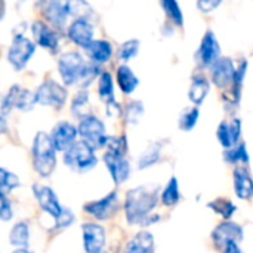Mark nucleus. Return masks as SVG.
I'll list each match as a JSON object with an SVG mask.
<instances>
[{"label": "nucleus", "mask_w": 253, "mask_h": 253, "mask_svg": "<svg viewBox=\"0 0 253 253\" xmlns=\"http://www.w3.org/2000/svg\"><path fill=\"white\" fill-rule=\"evenodd\" d=\"M58 73L65 86L80 84L86 89V86H89L95 77H99L102 71L98 64H93L92 61L87 62L79 52L70 50L59 56Z\"/></svg>", "instance_id": "obj_1"}, {"label": "nucleus", "mask_w": 253, "mask_h": 253, "mask_svg": "<svg viewBox=\"0 0 253 253\" xmlns=\"http://www.w3.org/2000/svg\"><path fill=\"white\" fill-rule=\"evenodd\" d=\"M157 205V191L148 187H138L126 194L125 212L129 224H144Z\"/></svg>", "instance_id": "obj_2"}, {"label": "nucleus", "mask_w": 253, "mask_h": 253, "mask_svg": "<svg viewBox=\"0 0 253 253\" xmlns=\"http://www.w3.org/2000/svg\"><path fill=\"white\" fill-rule=\"evenodd\" d=\"M31 156L36 172L43 178L50 176L56 166V148L50 139V135L46 132L36 133L33 139Z\"/></svg>", "instance_id": "obj_3"}, {"label": "nucleus", "mask_w": 253, "mask_h": 253, "mask_svg": "<svg viewBox=\"0 0 253 253\" xmlns=\"http://www.w3.org/2000/svg\"><path fill=\"white\" fill-rule=\"evenodd\" d=\"M36 6L43 19L56 30H62L73 16V0H39Z\"/></svg>", "instance_id": "obj_4"}, {"label": "nucleus", "mask_w": 253, "mask_h": 253, "mask_svg": "<svg viewBox=\"0 0 253 253\" xmlns=\"http://www.w3.org/2000/svg\"><path fill=\"white\" fill-rule=\"evenodd\" d=\"M64 163L77 172H87L96 166L98 159L95 156V150L89 144L77 141L64 153Z\"/></svg>", "instance_id": "obj_5"}, {"label": "nucleus", "mask_w": 253, "mask_h": 253, "mask_svg": "<svg viewBox=\"0 0 253 253\" xmlns=\"http://www.w3.org/2000/svg\"><path fill=\"white\" fill-rule=\"evenodd\" d=\"M77 127H79V136L82 138V141L89 144L93 150H99L105 147L108 135L105 133V125L102 123L99 117L93 114H86L80 117Z\"/></svg>", "instance_id": "obj_6"}, {"label": "nucleus", "mask_w": 253, "mask_h": 253, "mask_svg": "<svg viewBox=\"0 0 253 253\" xmlns=\"http://www.w3.org/2000/svg\"><path fill=\"white\" fill-rule=\"evenodd\" d=\"M36 104L37 101L33 92H30L25 87H21L19 84H13L12 87H9L7 93L3 95L1 98V102H0L1 117H6L13 108L19 111H30L33 110Z\"/></svg>", "instance_id": "obj_7"}, {"label": "nucleus", "mask_w": 253, "mask_h": 253, "mask_svg": "<svg viewBox=\"0 0 253 253\" xmlns=\"http://www.w3.org/2000/svg\"><path fill=\"white\" fill-rule=\"evenodd\" d=\"M36 52V43L24 34H15L7 49V62L15 71H21L27 67L31 56Z\"/></svg>", "instance_id": "obj_8"}, {"label": "nucleus", "mask_w": 253, "mask_h": 253, "mask_svg": "<svg viewBox=\"0 0 253 253\" xmlns=\"http://www.w3.org/2000/svg\"><path fill=\"white\" fill-rule=\"evenodd\" d=\"M34 95H36L37 104L44 105V107H53V108H62L68 98L67 87L50 79L44 80L36 89Z\"/></svg>", "instance_id": "obj_9"}, {"label": "nucleus", "mask_w": 253, "mask_h": 253, "mask_svg": "<svg viewBox=\"0 0 253 253\" xmlns=\"http://www.w3.org/2000/svg\"><path fill=\"white\" fill-rule=\"evenodd\" d=\"M209 71H211V80H212V83L216 87H219V89H227V87H231L233 86L237 67H236L234 61L231 58L221 56V58H218L209 67Z\"/></svg>", "instance_id": "obj_10"}, {"label": "nucleus", "mask_w": 253, "mask_h": 253, "mask_svg": "<svg viewBox=\"0 0 253 253\" xmlns=\"http://www.w3.org/2000/svg\"><path fill=\"white\" fill-rule=\"evenodd\" d=\"M31 34L33 39L36 42V44H39L40 47L49 50V52H56L58 46H59V33L56 28H53L50 24H47L46 21L37 19L31 24Z\"/></svg>", "instance_id": "obj_11"}, {"label": "nucleus", "mask_w": 253, "mask_h": 253, "mask_svg": "<svg viewBox=\"0 0 253 253\" xmlns=\"http://www.w3.org/2000/svg\"><path fill=\"white\" fill-rule=\"evenodd\" d=\"M68 39L79 47L86 49L95 39H93V25L87 16L74 18L71 24L67 27Z\"/></svg>", "instance_id": "obj_12"}, {"label": "nucleus", "mask_w": 253, "mask_h": 253, "mask_svg": "<svg viewBox=\"0 0 253 253\" xmlns=\"http://www.w3.org/2000/svg\"><path fill=\"white\" fill-rule=\"evenodd\" d=\"M119 205H120V202H119L117 193L113 191V193H110L108 196H105V197H102L99 200L86 203L83 206V211L87 215H90V216H93V218H96L99 221H107L119 211Z\"/></svg>", "instance_id": "obj_13"}, {"label": "nucleus", "mask_w": 253, "mask_h": 253, "mask_svg": "<svg viewBox=\"0 0 253 253\" xmlns=\"http://www.w3.org/2000/svg\"><path fill=\"white\" fill-rule=\"evenodd\" d=\"M218 58H221V46L213 31H206L200 46L196 52V59L200 67H211Z\"/></svg>", "instance_id": "obj_14"}, {"label": "nucleus", "mask_w": 253, "mask_h": 253, "mask_svg": "<svg viewBox=\"0 0 253 253\" xmlns=\"http://www.w3.org/2000/svg\"><path fill=\"white\" fill-rule=\"evenodd\" d=\"M49 135H50V139H52L56 151L65 153L74 142H77L79 127H76L70 122H59L53 126V129Z\"/></svg>", "instance_id": "obj_15"}, {"label": "nucleus", "mask_w": 253, "mask_h": 253, "mask_svg": "<svg viewBox=\"0 0 253 253\" xmlns=\"http://www.w3.org/2000/svg\"><path fill=\"white\" fill-rule=\"evenodd\" d=\"M104 163H105V166H107V169H108L114 184L120 185V184H123L129 178V175H130V165H129V162L126 160L125 156L116 154L113 151H107L104 154Z\"/></svg>", "instance_id": "obj_16"}, {"label": "nucleus", "mask_w": 253, "mask_h": 253, "mask_svg": "<svg viewBox=\"0 0 253 253\" xmlns=\"http://www.w3.org/2000/svg\"><path fill=\"white\" fill-rule=\"evenodd\" d=\"M212 239H213V243L218 246V248H225L228 243L231 242H242L243 240V228L233 222V221H224L222 224H219L213 233H212Z\"/></svg>", "instance_id": "obj_17"}, {"label": "nucleus", "mask_w": 253, "mask_h": 253, "mask_svg": "<svg viewBox=\"0 0 253 253\" xmlns=\"http://www.w3.org/2000/svg\"><path fill=\"white\" fill-rule=\"evenodd\" d=\"M82 231L86 253L102 252L105 245V230L95 222H86L82 225Z\"/></svg>", "instance_id": "obj_18"}, {"label": "nucleus", "mask_w": 253, "mask_h": 253, "mask_svg": "<svg viewBox=\"0 0 253 253\" xmlns=\"http://www.w3.org/2000/svg\"><path fill=\"white\" fill-rule=\"evenodd\" d=\"M33 193H34V197L37 199L40 208H42L44 212H47L52 218L56 219V218L62 213L64 208H62L61 203L58 202L56 194L53 193L52 188L44 187V185H39V184H37V185L33 187Z\"/></svg>", "instance_id": "obj_19"}, {"label": "nucleus", "mask_w": 253, "mask_h": 253, "mask_svg": "<svg viewBox=\"0 0 253 253\" xmlns=\"http://www.w3.org/2000/svg\"><path fill=\"white\" fill-rule=\"evenodd\" d=\"M216 136H218L219 144L225 150L237 145L242 136V122L239 119H233L231 122H227V120L221 122L216 130Z\"/></svg>", "instance_id": "obj_20"}, {"label": "nucleus", "mask_w": 253, "mask_h": 253, "mask_svg": "<svg viewBox=\"0 0 253 253\" xmlns=\"http://www.w3.org/2000/svg\"><path fill=\"white\" fill-rule=\"evenodd\" d=\"M84 50L87 53L89 61H92L93 64H98V65L108 62L114 52L113 44L105 39H95Z\"/></svg>", "instance_id": "obj_21"}, {"label": "nucleus", "mask_w": 253, "mask_h": 253, "mask_svg": "<svg viewBox=\"0 0 253 253\" xmlns=\"http://www.w3.org/2000/svg\"><path fill=\"white\" fill-rule=\"evenodd\" d=\"M98 95L108 108H116L120 111V105L117 104L114 95V80L108 71H102L98 77Z\"/></svg>", "instance_id": "obj_22"}, {"label": "nucleus", "mask_w": 253, "mask_h": 253, "mask_svg": "<svg viewBox=\"0 0 253 253\" xmlns=\"http://www.w3.org/2000/svg\"><path fill=\"white\" fill-rule=\"evenodd\" d=\"M209 90H211V83H209L208 77L203 73H196L191 77V84H190V90H188V99L194 105L199 107L208 98Z\"/></svg>", "instance_id": "obj_23"}, {"label": "nucleus", "mask_w": 253, "mask_h": 253, "mask_svg": "<svg viewBox=\"0 0 253 253\" xmlns=\"http://www.w3.org/2000/svg\"><path fill=\"white\" fill-rule=\"evenodd\" d=\"M234 191L242 200H249L253 197V179L246 168L239 166L234 170Z\"/></svg>", "instance_id": "obj_24"}, {"label": "nucleus", "mask_w": 253, "mask_h": 253, "mask_svg": "<svg viewBox=\"0 0 253 253\" xmlns=\"http://www.w3.org/2000/svg\"><path fill=\"white\" fill-rule=\"evenodd\" d=\"M116 83L119 84V89L125 95H130L136 90L139 84V79L136 77V74L129 65L122 64L116 70Z\"/></svg>", "instance_id": "obj_25"}, {"label": "nucleus", "mask_w": 253, "mask_h": 253, "mask_svg": "<svg viewBox=\"0 0 253 253\" xmlns=\"http://www.w3.org/2000/svg\"><path fill=\"white\" fill-rule=\"evenodd\" d=\"M154 237L148 231H139L135 234L125 248V253H154Z\"/></svg>", "instance_id": "obj_26"}, {"label": "nucleus", "mask_w": 253, "mask_h": 253, "mask_svg": "<svg viewBox=\"0 0 253 253\" xmlns=\"http://www.w3.org/2000/svg\"><path fill=\"white\" fill-rule=\"evenodd\" d=\"M9 240L12 246L16 248H27L28 246V240H30V228L27 222H18L12 227L10 234H9Z\"/></svg>", "instance_id": "obj_27"}, {"label": "nucleus", "mask_w": 253, "mask_h": 253, "mask_svg": "<svg viewBox=\"0 0 253 253\" xmlns=\"http://www.w3.org/2000/svg\"><path fill=\"white\" fill-rule=\"evenodd\" d=\"M160 197H162V203H163L165 206H168V208H172V206H175V205L179 202V199H181V191H179L178 179H176L175 176H172V178L169 179V182H168L166 187L163 188Z\"/></svg>", "instance_id": "obj_28"}, {"label": "nucleus", "mask_w": 253, "mask_h": 253, "mask_svg": "<svg viewBox=\"0 0 253 253\" xmlns=\"http://www.w3.org/2000/svg\"><path fill=\"white\" fill-rule=\"evenodd\" d=\"M246 71H248V61L242 59L240 64L237 65L236 77H234V82H233V86H231V99H233L234 105L239 104V101L242 98V89H243V82H245V77H246Z\"/></svg>", "instance_id": "obj_29"}, {"label": "nucleus", "mask_w": 253, "mask_h": 253, "mask_svg": "<svg viewBox=\"0 0 253 253\" xmlns=\"http://www.w3.org/2000/svg\"><path fill=\"white\" fill-rule=\"evenodd\" d=\"M224 159L228 163H233V165H239V163L248 165L249 163V153H248L246 144L245 142H239L237 145L225 150L224 151Z\"/></svg>", "instance_id": "obj_30"}, {"label": "nucleus", "mask_w": 253, "mask_h": 253, "mask_svg": "<svg viewBox=\"0 0 253 253\" xmlns=\"http://www.w3.org/2000/svg\"><path fill=\"white\" fill-rule=\"evenodd\" d=\"M162 9L165 10L166 16L178 27L184 25V13L178 3V0H160Z\"/></svg>", "instance_id": "obj_31"}, {"label": "nucleus", "mask_w": 253, "mask_h": 253, "mask_svg": "<svg viewBox=\"0 0 253 253\" xmlns=\"http://www.w3.org/2000/svg\"><path fill=\"white\" fill-rule=\"evenodd\" d=\"M199 117H200V111H199V107L197 105L184 110L181 113V116H179V127L184 132L193 130L194 126L197 125V122H199Z\"/></svg>", "instance_id": "obj_32"}, {"label": "nucleus", "mask_w": 253, "mask_h": 253, "mask_svg": "<svg viewBox=\"0 0 253 253\" xmlns=\"http://www.w3.org/2000/svg\"><path fill=\"white\" fill-rule=\"evenodd\" d=\"M209 208L212 211H215L218 215H221L224 219H231L233 215L237 211V208L234 206V203L230 202V200H227V199H216V200H213V202L209 203Z\"/></svg>", "instance_id": "obj_33"}, {"label": "nucleus", "mask_w": 253, "mask_h": 253, "mask_svg": "<svg viewBox=\"0 0 253 253\" xmlns=\"http://www.w3.org/2000/svg\"><path fill=\"white\" fill-rule=\"evenodd\" d=\"M139 52V40L136 39H130V40H126L125 43L120 44L119 50H117V56L120 61L123 62H127L130 59H133Z\"/></svg>", "instance_id": "obj_34"}, {"label": "nucleus", "mask_w": 253, "mask_h": 253, "mask_svg": "<svg viewBox=\"0 0 253 253\" xmlns=\"http://www.w3.org/2000/svg\"><path fill=\"white\" fill-rule=\"evenodd\" d=\"M19 187V179L15 173L6 170V169H0V190L1 194H7L9 191L15 190Z\"/></svg>", "instance_id": "obj_35"}, {"label": "nucleus", "mask_w": 253, "mask_h": 253, "mask_svg": "<svg viewBox=\"0 0 253 253\" xmlns=\"http://www.w3.org/2000/svg\"><path fill=\"white\" fill-rule=\"evenodd\" d=\"M105 148H107V151H113L116 154L125 156L127 151V141L125 136H108Z\"/></svg>", "instance_id": "obj_36"}, {"label": "nucleus", "mask_w": 253, "mask_h": 253, "mask_svg": "<svg viewBox=\"0 0 253 253\" xmlns=\"http://www.w3.org/2000/svg\"><path fill=\"white\" fill-rule=\"evenodd\" d=\"M160 157V148L159 145H151L147 148V151L139 157V169H145L151 165H154Z\"/></svg>", "instance_id": "obj_37"}, {"label": "nucleus", "mask_w": 253, "mask_h": 253, "mask_svg": "<svg viewBox=\"0 0 253 253\" xmlns=\"http://www.w3.org/2000/svg\"><path fill=\"white\" fill-rule=\"evenodd\" d=\"M142 113H144L142 102L133 101L125 108V119L127 120V123H136L139 120V117L142 116Z\"/></svg>", "instance_id": "obj_38"}, {"label": "nucleus", "mask_w": 253, "mask_h": 253, "mask_svg": "<svg viewBox=\"0 0 253 253\" xmlns=\"http://www.w3.org/2000/svg\"><path fill=\"white\" fill-rule=\"evenodd\" d=\"M87 102H89V93H87V90H86L84 87H82V89L76 93V96L73 98L71 111H73L76 116H79V114L82 113V110L87 105Z\"/></svg>", "instance_id": "obj_39"}, {"label": "nucleus", "mask_w": 253, "mask_h": 253, "mask_svg": "<svg viewBox=\"0 0 253 253\" xmlns=\"http://www.w3.org/2000/svg\"><path fill=\"white\" fill-rule=\"evenodd\" d=\"M13 216V211H12V203L7 199V194H1V202H0V218L1 221H9Z\"/></svg>", "instance_id": "obj_40"}, {"label": "nucleus", "mask_w": 253, "mask_h": 253, "mask_svg": "<svg viewBox=\"0 0 253 253\" xmlns=\"http://www.w3.org/2000/svg\"><path fill=\"white\" fill-rule=\"evenodd\" d=\"M55 221H56V228H65V227H68L70 224L74 222V215L68 209H64L62 213Z\"/></svg>", "instance_id": "obj_41"}, {"label": "nucleus", "mask_w": 253, "mask_h": 253, "mask_svg": "<svg viewBox=\"0 0 253 253\" xmlns=\"http://www.w3.org/2000/svg\"><path fill=\"white\" fill-rule=\"evenodd\" d=\"M222 3V0H197V7L200 12L203 13H211L212 10H215L219 4Z\"/></svg>", "instance_id": "obj_42"}, {"label": "nucleus", "mask_w": 253, "mask_h": 253, "mask_svg": "<svg viewBox=\"0 0 253 253\" xmlns=\"http://www.w3.org/2000/svg\"><path fill=\"white\" fill-rule=\"evenodd\" d=\"M224 253H242V249L239 248L237 242H231L224 248Z\"/></svg>", "instance_id": "obj_43"}, {"label": "nucleus", "mask_w": 253, "mask_h": 253, "mask_svg": "<svg viewBox=\"0 0 253 253\" xmlns=\"http://www.w3.org/2000/svg\"><path fill=\"white\" fill-rule=\"evenodd\" d=\"M13 253H33V252H30L27 248H19V249H16Z\"/></svg>", "instance_id": "obj_44"}, {"label": "nucleus", "mask_w": 253, "mask_h": 253, "mask_svg": "<svg viewBox=\"0 0 253 253\" xmlns=\"http://www.w3.org/2000/svg\"><path fill=\"white\" fill-rule=\"evenodd\" d=\"M98 253H105V252H98Z\"/></svg>", "instance_id": "obj_45"}]
</instances>
